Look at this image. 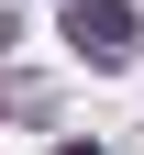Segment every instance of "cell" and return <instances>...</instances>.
<instances>
[{
	"label": "cell",
	"instance_id": "cell-1",
	"mask_svg": "<svg viewBox=\"0 0 144 155\" xmlns=\"http://www.w3.org/2000/svg\"><path fill=\"white\" fill-rule=\"evenodd\" d=\"M133 45H144L133 0H67V55L78 67H133Z\"/></svg>",
	"mask_w": 144,
	"mask_h": 155
},
{
	"label": "cell",
	"instance_id": "cell-2",
	"mask_svg": "<svg viewBox=\"0 0 144 155\" xmlns=\"http://www.w3.org/2000/svg\"><path fill=\"white\" fill-rule=\"evenodd\" d=\"M45 155H100V144H45Z\"/></svg>",
	"mask_w": 144,
	"mask_h": 155
}]
</instances>
